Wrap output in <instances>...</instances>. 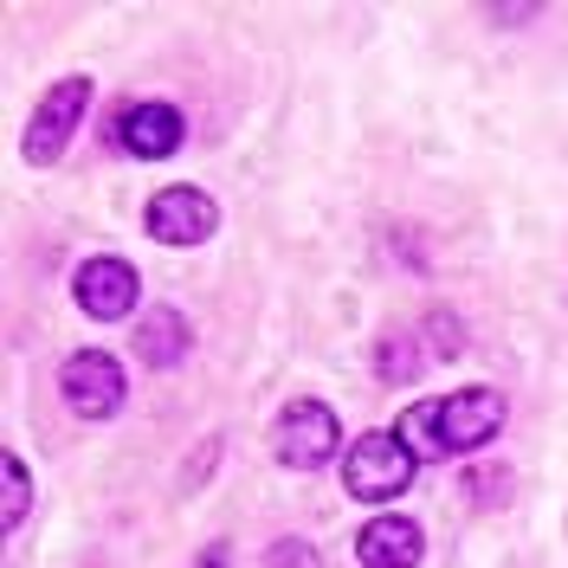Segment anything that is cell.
I'll return each instance as SVG.
<instances>
[{
    "label": "cell",
    "mask_w": 568,
    "mask_h": 568,
    "mask_svg": "<svg viewBox=\"0 0 568 568\" xmlns=\"http://www.w3.org/2000/svg\"><path fill=\"white\" fill-rule=\"evenodd\" d=\"M84 110H91V78H59V84L39 98L33 123H27V162H33V169H45V162L65 155L71 130L84 123Z\"/></svg>",
    "instance_id": "3957f363"
},
{
    "label": "cell",
    "mask_w": 568,
    "mask_h": 568,
    "mask_svg": "<svg viewBox=\"0 0 568 568\" xmlns=\"http://www.w3.org/2000/svg\"><path fill=\"white\" fill-rule=\"evenodd\" d=\"M343 485L349 497L362 504H388L414 485V453H407V439L400 433H362L349 446V459H343Z\"/></svg>",
    "instance_id": "7a4b0ae2"
},
{
    "label": "cell",
    "mask_w": 568,
    "mask_h": 568,
    "mask_svg": "<svg viewBox=\"0 0 568 568\" xmlns=\"http://www.w3.org/2000/svg\"><path fill=\"white\" fill-rule=\"evenodd\" d=\"M71 297H78V311L98 323H116L136 311V272H130V258H84L78 265V278H71Z\"/></svg>",
    "instance_id": "8992f818"
},
{
    "label": "cell",
    "mask_w": 568,
    "mask_h": 568,
    "mask_svg": "<svg viewBox=\"0 0 568 568\" xmlns=\"http://www.w3.org/2000/svg\"><path fill=\"white\" fill-rule=\"evenodd\" d=\"M213 201L201 187H162L155 201H149V233L162 240V246H201L213 233Z\"/></svg>",
    "instance_id": "52a82bcc"
},
{
    "label": "cell",
    "mask_w": 568,
    "mask_h": 568,
    "mask_svg": "<svg viewBox=\"0 0 568 568\" xmlns=\"http://www.w3.org/2000/svg\"><path fill=\"white\" fill-rule=\"evenodd\" d=\"M194 568H226V549H220V542H213V549H201V562Z\"/></svg>",
    "instance_id": "5bb4252c"
},
{
    "label": "cell",
    "mask_w": 568,
    "mask_h": 568,
    "mask_svg": "<svg viewBox=\"0 0 568 568\" xmlns=\"http://www.w3.org/2000/svg\"><path fill=\"white\" fill-rule=\"evenodd\" d=\"M181 130H187V123H181L175 104H123V116H116V142H123L130 155H142V162L175 155Z\"/></svg>",
    "instance_id": "ba28073f"
},
{
    "label": "cell",
    "mask_w": 568,
    "mask_h": 568,
    "mask_svg": "<svg viewBox=\"0 0 568 568\" xmlns=\"http://www.w3.org/2000/svg\"><path fill=\"white\" fill-rule=\"evenodd\" d=\"M59 394H65L71 414H84V420H110V414L123 407V368H116V355H104V349L65 355V368H59Z\"/></svg>",
    "instance_id": "5b68a950"
},
{
    "label": "cell",
    "mask_w": 568,
    "mask_h": 568,
    "mask_svg": "<svg viewBox=\"0 0 568 568\" xmlns=\"http://www.w3.org/2000/svg\"><path fill=\"white\" fill-rule=\"evenodd\" d=\"M355 556H362V568H420L426 536L414 517H375L355 542Z\"/></svg>",
    "instance_id": "9c48e42d"
},
{
    "label": "cell",
    "mask_w": 568,
    "mask_h": 568,
    "mask_svg": "<svg viewBox=\"0 0 568 568\" xmlns=\"http://www.w3.org/2000/svg\"><path fill=\"white\" fill-rule=\"evenodd\" d=\"M504 426V394L497 388H459L446 400H420L407 407L400 439L414 459H453V453H478L485 439H497Z\"/></svg>",
    "instance_id": "6da1fadb"
},
{
    "label": "cell",
    "mask_w": 568,
    "mask_h": 568,
    "mask_svg": "<svg viewBox=\"0 0 568 568\" xmlns=\"http://www.w3.org/2000/svg\"><path fill=\"white\" fill-rule=\"evenodd\" d=\"M426 362H420V349H414V336H388L382 343V382H414Z\"/></svg>",
    "instance_id": "7c38bea8"
},
{
    "label": "cell",
    "mask_w": 568,
    "mask_h": 568,
    "mask_svg": "<svg viewBox=\"0 0 568 568\" xmlns=\"http://www.w3.org/2000/svg\"><path fill=\"white\" fill-rule=\"evenodd\" d=\"M187 349H194V323L181 317L175 304H155V311L142 317V329H136V355L149 362V368H175Z\"/></svg>",
    "instance_id": "30bf717a"
},
{
    "label": "cell",
    "mask_w": 568,
    "mask_h": 568,
    "mask_svg": "<svg viewBox=\"0 0 568 568\" xmlns=\"http://www.w3.org/2000/svg\"><path fill=\"white\" fill-rule=\"evenodd\" d=\"M0 478H7L0 524H7V530H20V517H27V504H33V478H27V459H20V453H7V459H0Z\"/></svg>",
    "instance_id": "8fae6325"
},
{
    "label": "cell",
    "mask_w": 568,
    "mask_h": 568,
    "mask_svg": "<svg viewBox=\"0 0 568 568\" xmlns=\"http://www.w3.org/2000/svg\"><path fill=\"white\" fill-rule=\"evenodd\" d=\"M336 446H343V426H336V414H329L323 400H291L278 414V426H272V453H278L291 471L323 465Z\"/></svg>",
    "instance_id": "277c9868"
},
{
    "label": "cell",
    "mask_w": 568,
    "mask_h": 568,
    "mask_svg": "<svg viewBox=\"0 0 568 568\" xmlns=\"http://www.w3.org/2000/svg\"><path fill=\"white\" fill-rule=\"evenodd\" d=\"M258 568H323V556L311 549V542H297V536H278L272 549H265V562Z\"/></svg>",
    "instance_id": "4fadbf2b"
}]
</instances>
